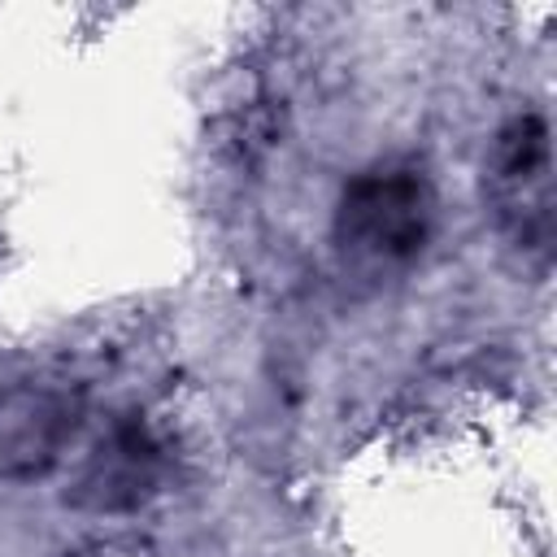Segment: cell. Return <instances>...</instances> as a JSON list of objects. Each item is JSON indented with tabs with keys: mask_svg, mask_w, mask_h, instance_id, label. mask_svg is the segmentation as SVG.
Here are the masks:
<instances>
[{
	"mask_svg": "<svg viewBox=\"0 0 557 557\" xmlns=\"http://www.w3.org/2000/svg\"><path fill=\"white\" fill-rule=\"evenodd\" d=\"M435 231V187L413 161H379L352 174L335 205V244L352 265L400 270Z\"/></svg>",
	"mask_w": 557,
	"mask_h": 557,
	"instance_id": "6da1fadb",
	"label": "cell"
},
{
	"mask_svg": "<svg viewBox=\"0 0 557 557\" xmlns=\"http://www.w3.org/2000/svg\"><path fill=\"white\" fill-rule=\"evenodd\" d=\"M483 187L509 239L522 252L548 257L553 252V144H548L544 113L522 109L492 135Z\"/></svg>",
	"mask_w": 557,
	"mask_h": 557,
	"instance_id": "7a4b0ae2",
	"label": "cell"
},
{
	"mask_svg": "<svg viewBox=\"0 0 557 557\" xmlns=\"http://www.w3.org/2000/svg\"><path fill=\"white\" fill-rule=\"evenodd\" d=\"M83 422V400L65 387L17 383L0 392V479L48 474Z\"/></svg>",
	"mask_w": 557,
	"mask_h": 557,
	"instance_id": "3957f363",
	"label": "cell"
},
{
	"mask_svg": "<svg viewBox=\"0 0 557 557\" xmlns=\"http://www.w3.org/2000/svg\"><path fill=\"white\" fill-rule=\"evenodd\" d=\"M157 466H161V448L152 431L139 418H122L113 422L109 440L83 470L74 500L91 509H135L139 500H148L157 483Z\"/></svg>",
	"mask_w": 557,
	"mask_h": 557,
	"instance_id": "277c9868",
	"label": "cell"
}]
</instances>
